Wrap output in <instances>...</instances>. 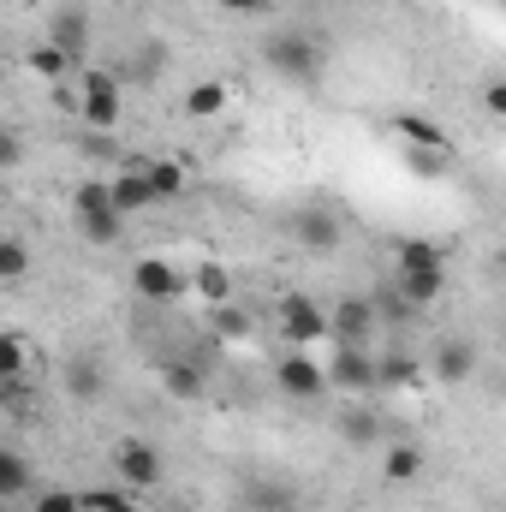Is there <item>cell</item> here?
Listing matches in <instances>:
<instances>
[{"label": "cell", "mask_w": 506, "mask_h": 512, "mask_svg": "<svg viewBox=\"0 0 506 512\" xmlns=\"http://www.w3.org/2000/svg\"><path fill=\"white\" fill-rule=\"evenodd\" d=\"M262 66H268L274 78L310 90V84H322V72H328V48H322L316 36H304V30H274V36L262 42Z\"/></svg>", "instance_id": "cell-1"}, {"label": "cell", "mask_w": 506, "mask_h": 512, "mask_svg": "<svg viewBox=\"0 0 506 512\" xmlns=\"http://www.w3.org/2000/svg\"><path fill=\"white\" fill-rule=\"evenodd\" d=\"M78 120L90 131H114L120 126V114H126V90H120V78L114 72H102V66H78Z\"/></svg>", "instance_id": "cell-2"}, {"label": "cell", "mask_w": 506, "mask_h": 512, "mask_svg": "<svg viewBox=\"0 0 506 512\" xmlns=\"http://www.w3.org/2000/svg\"><path fill=\"white\" fill-rule=\"evenodd\" d=\"M131 292L143 304H179L191 292V274L173 262V256H137L131 262Z\"/></svg>", "instance_id": "cell-3"}, {"label": "cell", "mask_w": 506, "mask_h": 512, "mask_svg": "<svg viewBox=\"0 0 506 512\" xmlns=\"http://www.w3.org/2000/svg\"><path fill=\"white\" fill-rule=\"evenodd\" d=\"M274 328H280L286 346H322V340H328V310H322L310 292H286V298L274 304Z\"/></svg>", "instance_id": "cell-4"}, {"label": "cell", "mask_w": 506, "mask_h": 512, "mask_svg": "<svg viewBox=\"0 0 506 512\" xmlns=\"http://www.w3.org/2000/svg\"><path fill=\"white\" fill-rule=\"evenodd\" d=\"M322 376H328V393L364 399V393H376V352L370 346H334L328 364H322Z\"/></svg>", "instance_id": "cell-5"}, {"label": "cell", "mask_w": 506, "mask_h": 512, "mask_svg": "<svg viewBox=\"0 0 506 512\" xmlns=\"http://www.w3.org/2000/svg\"><path fill=\"white\" fill-rule=\"evenodd\" d=\"M370 334H376V304L358 298V292L334 298V310H328V340H334V346H370Z\"/></svg>", "instance_id": "cell-6"}, {"label": "cell", "mask_w": 506, "mask_h": 512, "mask_svg": "<svg viewBox=\"0 0 506 512\" xmlns=\"http://www.w3.org/2000/svg\"><path fill=\"white\" fill-rule=\"evenodd\" d=\"M114 477L126 489H155L161 483V453L143 441V435H120L114 441Z\"/></svg>", "instance_id": "cell-7"}, {"label": "cell", "mask_w": 506, "mask_h": 512, "mask_svg": "<svg viewBox=\"0 0 506 512\" xmlns=\"http://www.w3.org/2000/svg\"><path fill=\"white\" fill-rule=\"evenodd\" d=\"M274 387H280L286 399H322V393H328V376H322V364H316V358L286 352V358L274 364Z\"/></svg>", "instance_id": "cell-8"}, {"label": "cell", "mask_w": 506, "mask_h": 512, "mask_svg": "<svg viewBox=\"0 0 506 512\" xmlns=\"http://www.w3.org/2000/svg\"><path fill=\"white\" fill-rule=\"evenodd\" d=\"M340 233H346V227H340V215H334V209H316V203H310V209H298V215H292V239H298L304 251H316V256L340 251Z\"/></svg>", "instance_id": "cell-9"}, {"label": "cell", "mask_w": 506, "mask_h": 512, "mask_svg": "<svg viewBox=\"0 0 506 512\" xmlns=\"http://www.w3.org/2000/svg\"><path fill=\"white\" fill-rule=\"evenodd\" d=\"M48 42H54L72 66H84V54H90V12H84V6H60V12L48 18Z\"/></svg>", "instance_id": "cell-10"}, {"label": "cell", "mask_w": 506, "mask_h": 512, "mask_svg": "<svg viewBox=\"0 0 506 512\" xmlns=\"http://www.w3.org/2000/svg\"><path fill=\"white\" fill-rule=\"evenodd\" d=\"M126 167H137V173L149 179L155 203H173V197H185V167H179V161H155V155H126Z\"/></svg>", "instance_id": "cell-11"}, {"label": "cell", "mask_w": 506, "mask_h": 512, "mask_svg": "<svg viewBox=\"0 0 506 512\" xmlns=\"http://www.w3.org/2000/svg\"><path fill=\"white\" fill-rule=\"evenodd\" d=\"M477 364H483V352H477L471 340H441V346H435V376H441L447 387L471 382V376H477Z\"/></svg>", "instance_id": "cell-12"}, {"label": "cell", "mask_w": 506, "mask_h": 512, "mask_svg": "<svg viewBox=\"0 0 506 512\" xmlns=\"http://www.w3.org/2000/svg\"><path fill=\"white\" fill-rule=\"evenodd\" d=\"M441 292H447V268H399V298L411 310L441 304Z\"/></svg>", "instance_id": "cell-13"}, {"label": "cell", "mask_w": 506, "mask_h": 512, "mask_svg": "<svg viewBox=\"0 0 506 512\" xmlns=\"http://www.w3.org/2000/svg\"><path fill=\"white\" fill-rule=\"evenodd\" d=\"M108 197H114V209L120 215H143V209H155V191H149V179L137 173V167H120L114 179H108Z\"/></svg>", "instance_id": "cell-14"}, {"label": "cell", "mask_w": 506, "mask_h": 512, "mask_svg": "<svg viewBox=\"0 0 506 512\" xmlns=\"http://www.w3.org/2000/svg\"><path fill=\"white\" fill-rule=\"evenodd\" d=\"M387 126H393V137H399L405 149H453V137L435 126V120H423V114H393Z\"/></svg>", "instance_id": "cell-15"}, {"label": "cell", "mask_w": 506, "mask_h": 512, "mask_svg": "<svg viewBox=\"0 0 506 512\" xmlns=\"http://www.w3.org/2000/svg\"><path fill=\"white\" fill-rule=\"evenodd\" d=\"M191 292H197L203 304H233V274H227V262L203 256V262L191 268Z\"/></svg>", "instance_id": "cell-16"}, {"label": "cell", "mask_w": 506, "mask_h": 512, "mask_svg": "<svg viewBox=\"0 0 506 512\" xmlns=\"http://www.w3.org/2000/svg\"><path fill=\"white\" fill-rule=\"evenodd\" d=\"M72 221H78V239H90V245H120L126 239V215L120 209H84Z\"/></svg>", "instance_id": "cell-17"}, {"label": "cell", "mask_w": 506, "mask_h": 512, "mask_svg": "<svg viewBox=\"0 0 506 512\" xmlns=\"http://www.w3.org/2000/svg\"><path fill=\"white\" fill-rule=\"evenodd\" d=\"M227 102H233V90H227L221 78H209V84H191V90H185V114H191V120H221V114H227Z\"/></svg>", "instance_id": "cell-18"}, {"label": "cell", "mask_w": 506, "mask_h": 512, "mask_svg": "<svg viewBox=\"0 0 506 512\" xmlns=\"http://www.w3.org/2000/svg\"><path fill=\"white\" fill-rule=\"evenodd\" d=\"M381 477H387V483H417V477H423V447L393 441V447L381 453Z\"/></svg>", "instance_id": "cell-19"}, {"label": "cell", "mask_w": 506, "mask_h": 512, "mask_svg": "<svg viewBox=\"0 0 506 512\" xmlns=\"http://www.w3.org/2000/svg\"><path fill=\"white\" fill-rule=\"evenodd\" d=\"M66 387H72V399H84V405L102 399V364H96V352H78V358L66 364Z\"/></svg>", "instance_id": "cell-20"}, {"label": "cell", "mask_w": 506, "mask_h": 512, "mask_svg": "<svg viewBox=\"0 0 506 512\" xmlns=\"http://www.w3.org/2000/svg\"><path fill=\"white\" fill-rule=\"evenodd\" d=\"M161 387L191 405V399H203V370H197L191 358H167V364H161Z\"/></svg>", "instance_id": "cell-21"}, {"label": "cell", "mask_w": 506, "mask_h": 512, "mask_svg": "<svg viewBox=\"0 0 506 512\" xmlns=\"http://www.w3.org/2000/svg\"><path fill=\"white\" fill-rule=\"evenodd\" d=\"M209 334L221 346H239V340H251V316L239 304H209Z\"/></svg>", "instance_id": "cell-22"}, {"label": "cell", "mask_w": 506, "mask_h": 512, "mask_svg": "<svg viewBox=\"0 0 506 512\" xmlns=\"http://www.w3.org/2000/svg\"><path fill=\"white\" fill-rule=\"evenodd\" d=\"M417 382H423V370H417L411 352H387V358H376V387H417Z\"/></svg>", "instance_id": "cell-23"}, {"label": "cell", "mask_w": 506, "mask_h": 512, "mask_svg": "<svg viewBox=\"0 0 506 512\" xmlns=\"http://www.w3.org/2000/svg\"><path fill=\"white\" fill-rule=\"evenodd\" d=\"M24 60H30V72H36L42 84H60V78H72V72H78V66H72V60H66L60 48H54V42H36V48H30Z\"/></svg>", "instance_id": "cell-24"}, {"label": "cell", "mask_w": 506, "mask_h": 512, "mask_svg": "<svg viewBox=\"0 0 506 512\" xmlns=\"http://www.w3.org/2000/svg\"><path fill=\"white\" fill-rule=\"evenodd\" d=\"M30 280V245L24 239H0V286Z\"/></svg>", "instance_id": "cell-25"}, {"label": "cell", "mask_w": 506, "mask_h": 512, "mask_svg": "<svg viewBox=\"0 0 506 512\" xmlns=\"http://www.w3.org/2000/svg\"><path fill=\"white\" fill-rule=\"evenodd\" d=\"M12 495H30V465L12 447H0V501H12Z\"/></svg>", "instance_id": "cell-26"}, {"label": "cell", "mask_w": 506, "mask_h": 512, "mask_svg": "<svg viewBox=\"0 0 506 512\" xmlns=\"http://www.w3.org/2000/svg\"><path fill=\"white\" fill-rule=\"evenodd\" d=\"M399 268H447V251L435 239H399Z\"/></svg>", "instance_id": "cell-27"}, {"label": "cell", "mask_w": 506, "mask_h": 512, "mask_svg": "<svg viewBox=\"0 0 506 512\" xmlns=\"http://www.w3.org/2000/svg\"><path fill=\"white\" fill-rule=\"evenodd\" d=\"M6 376H30V340L24 334H0V382Z\"/></svg>", "instance_id": "cell-28"}, {"label": "cell", "mask_w": 506, "mask_h": 512, "mask_svg": "<svg viewBox=\"0 0 506 512\" xmlns=\"http://www.w3.org/2000/svg\"><path fill=\"white\" fill-rule=\"evenodd\" d=\"M340 435H346V441H352V447H370V441H376V435H381L376 411H364V405H352V411H346V417H340Z\"/></svg>", "instance_id": "cell-29"}, {"label": "cell", "mask_w": 506, "mask_h": 512, "mask_svg": "<svg viewBox=\"0 0 506 512\" xmlns=\"http://www.w3.org/2000/svg\"><path fill=\"white\" fill-rule=\"evenodd\" d=\"M0 405H6L12 417H24V411L36 405V387H30V376H6V382H0Z\"/></svg>", "instance_id": "cell-30"}, {"label": "cell", "mask_w": 506, "mask_h": 512, "mask_svg": "<svg viewBox=\"0 0 506 512\" xmlns=\"http://www.w3.org/2000/svg\"><path fill=\"white\" fill-rule=\"evenodd\" d=\"M405 167L417 179H441L447 173V149H405Z\"/></svg>", "instance_id": "cell-31"}, {"label": "cell", "mask_w": 506, "mask_h": 512, "mask_svg": "<svg viewBox=\"0 0 506 512\" xmlns=\"http://www.w3.org/2000/svg\"><path fill=\"white\" fill-rule=\"evenodd\" d=\"M30 512H78V489H42Z\"/></svg>", "instance_id": "cell-32"}, {"label": "cell", "mask_w": 506, "mask_h": 512, "mask_svg": "<svg viewBox=\"0 0 506 512\" xmlns=\"http://www.w3.org/2000/svg\"><path fill=\"white\" fill-rule=\"evenodd\" d=\"M12 167H24V137L0 126V173H12Z\"/></svg>", "instance_id": "cell-33"}, {"label": "cell", "mask_w": 506, "mask_h": 512, "mask_svg": "<svg viewBox=\"0 0 506 512\" xmlns=\"http://www.w3.org/2000/svg\"><path fill=\"white\" fill-rule=\"evenodd\" d=\"M221 12H233V18H262V12H274V0H215Z\"/></svg>", "instance_id": "cell-34"}, {"label": "cell", "mask_w": 506, "mask_h": 512, "mask_svg": "<svg viewBox=\"0 0 506 512\" xmlns=\"http://www.w3.org/2000/svg\"><path fill=\"white\" fill-rule=\"evenodd\" d=\"M483 108H489L495 120H506V84H501V78H495V84L483 90Z\"/></svg>", "instance_id": "cell-35"}]
</instances>
